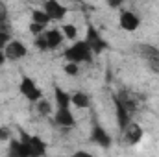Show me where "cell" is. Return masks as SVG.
<instances>
[{"mask_svg":"<svg viewBox=\"0 0 159 157\" xmlns=\"http://www.w3.org/2000/svg\"><path fill=\"white\" fill-rule=\"evenodd\" d=\"M93 50L87 44V41H76L72 46L65 50V59L74 63H91L93 61Z\"/></svg>","mask_w":159,"mask_h":157,"instance_id":"6da1fadb","label":"cell"},{"mask_svg":"<svg viewBox=\"0 0 159 157\" xmlns=\"http://www.w3.org/2000/svg\"><path fill=\"white\" fill-rule=\"evenodd\" d=\"M19 91H20V94H22L28 102H32V104H37L41 98H43V91L37 87V83L32 78H28V76H22V78H20Z\"/></svg>","mask_w":159,"mask_h":157,"instance_id":"7a4b0ae2","label":"cell"},{"mask_svg":"<svg viewBox=\"0 0 159 157\" xmlns=\"http://www.w3.org/2000/svg\"><path fill=\"white\" fill-rule=\"evenodd\" d=\"M85 41H87V44L91 46V50H93V54H94V56H98V54H102L104 50H107V48H109L107 41H104V37L100 35V32H98L93 24H89V26H87Z\"/></svg>","mask_w":159,"mask_h":157,"instance_id":"3957f363","label":"cell"},{"mask_svg":"<svg viewBox=\"0 0 159 157\" xmlns=\"http://www.w3.org/2000/svg\"><path fill=\"white\" fill-rule=\"evenodd\" d=\"M20 141H11L9 142V155L13 157H34V150L28 142V137L24 131H20Z\"/></svg>","mask_w":159,"mask_h":157,"instance_id":"277c9868","label":"cell"},{"mask_svg":"<svg viewBox=\"0 0 159 157\" xmlns=\"http://www.w3.org/2000/svg\"><path fill=\"white\" fill-rule=\"evenodd\" d=\"M113 102H115V111H117V124H119L120 129L124 131V129L131 124V111L126 107V104L120 100L119 94L113 96Z\"/></svg>","mask_w":159,"mask_h":157,"instance_id":"5b68a950","label":"cell"},{"mask_svg":"<svg viewBox=\"0 0 159 157\" xmlns=\"http://www.w3.org/2000/svg\"><path fill=\"white\" fill-rule=\"evenodd\" d=\"M4 52H6V57L11 59V61H15V59H22V57L28 56V48H26V44L20 43V41H9V43L6 44Z\"/></svg>","mask_w":159,"mask_h":157,"instance_id":"8992f818","label":"cell"},{"mask_svg":"<svg viewBox=\"0 0 159 157\" xmlns=\"http://www.w3.org/2000/svg\"><path fill=\"white\" fill-rule=\"evenodd\" d=\"M91 141L102 148H109L111 146V135L98 124V122H93V129H91Z\"/></svg>","mask_w":159,"mask_h":157,"instance_id":"52a82bcc","label":"cell"},{"mask_svg":"<svg viewBox=\"0 0 159 157\" xmlns=\"http://www.w3.org/2000/svg\"><path fill=\"white\" fill-rule=\"evenodd\" d=\"M43 9L46 11V15L50 17V20H63L67 15V7L63 4H59L57 0H46Z\"/></svg>","mask_w":159,"mask_h":157,"instance_id":"ba28073f","label":"cell"},{"mask_svg":"<svg viewBox=\"0 0 159 157\" xmlns=\"http://www.w3.org/2000/svg\"><path fill=\"white\" fill-rule=\"evenodd\" d=\"M139 52L148 61V65L152 67V70L159 72V48L152 46V44H141L139 46Z\"/></svg>","mask_w":159,"mask_h":157,"instance_id":"9c48e42d","label":"cell"},{"mask_svg":"<svg viewBox=\"0 0 159 157\" xmlns=\"http://www.w3.org/2000/svg\"><path fill=\"white\" fill-rule=\"evenodd\" d=\"M119 24H120V28L126 30V32H135L141 26V19L133 11H120Z\"/></svg>","mask_w":159,"mask_h":157,"instance_id":"30bf717a","label":"cell"},{"mask_svg":"<svg viewBox=\"0 0 159 157\" xmlns=\"http://www.w3.org/2000/svg\"><path fill=\"white\" fill-rule=\"evenodd\" d=\"M54 120H56V124H57L59 128H63V129H70V128L76 124L74 115H72V111H70L69 107H57V111H56V115H54Z\"/></svg>","mask_w":159,"mask_h":157,"instance_id":"8fae6325","label":"cell"},{"mask_svg":"<svg viewBox=\"0 0 159 157\" xmlns=\"http://www.w3.org/2000/svg\"><path fill=\"white\" fill-rule=\"evenodd\" d=\"M43 35H44V39L48 43V50H56L65 39L63 32H59V30H50V32H44Z\"/></svg>","mask_w":159,"mask_h":157,"instance_id":"7c38bea8","label":"cell"},{"mask_svg":"<svg viewBox=\"0 0 159 157\" xmlns=\"http://www.w3.org/2000/svg\"><path fill=\"white\" fill-rule=\"evenodd\" d=\"M124 133H126V139H128L129 144H137V142H141V139H143V128L137 126V124H129V126L124 129Z\"/></svg>","mask_w":159,"mask_h":157,"instance_id":"4fadbf2b","label":"cell"},{"mask_svg":"<svg viewBox=\"0 0 159 157\" xmlns=\"http://www.w3.org/2000/svg\"><path fill=\"white\" fill-rule=\"evenodd\" d=\"M54 98H56L57 107H69V105H70V98H72V94H69V92L63 91L59 85H56V87H54Z\"/></svg>","mask_w":159,"mask_h":157,"instance_id":"5bb4252c","label":"cell"},{"mask_svg":"<svg viewBox=\"0 0 159 157\" xmlns=\"http://www.w3.org/2000/svg\"><path fill=\"white\" fill-rule=\"evenodd\" d=\"M28 142L34 150V157H39V155H44L46 154V144L43 142V139L37 137V135H30L28 137Z\"/></svg>","mask_w":159,"mask_h":157,"instance_id":"9a60e30c","label":"cell"},{"mask_svg":"<svg viewBox=\"0 0 159 157\" xmlns=\"http://www.w3.org/2000/svg\"><path fill=\"white\" fill-rule=\"evenodd\" d=\"M70 104H74L80 109H87V107L91 105V98H89L85 92H74L72 98H70Z\"/></svg>","mask_w":159,"mask_h":157,"instance_id":"2e32d148","label":"cell"},{"mask_svg":"<svg viewBox=\"0 0 159 157\" xmlns=\"http://www.w3.org/2000/svg\"><path fill=\"white\" fill-rule=\"evenodd\" d=\"M32 20L46 26V24L50 22V17L46 15V11H44V9H34V11H32Z\"/></svg>","mask_w":159,"mask_h":157,"instance_id":"e0dca14e","label":"cell"},{"mask_svg":"<svg viewBox=\"0 0 159 157\" xmlns=\"http://www.w3.org/2000/svg\"><path fill=\"white\" fill-rule=\"evenodd\" d=\"M61 32H63L65 39H70V41H74L76 35H78V30H76L74 24H63V26H61Z\"/></svg>","mask_w":159,"mask_h":157,"instance_id":"ac0fdd59","label":"cell"},{"mask_svg":"<svg viewBox=\"0 0 159 157\" xmlns=\"http://www.w3.org/2000/svg\"><path fill=\"white\" fill-rule=\"evenodd\" d=\"M37 111H39L43 117H48L50 113H52V104L48 102V100H44V98H41L39 102H37Z\"/></svg>","mask_w":159,"mask_h":157,"instance_id":"d6986e66","label":"cell"},{"mask_svg":"<svg viewBox=\"0 0 159 157\" xmlns=\"http://www.w3.org/2000/svg\"><path fill=\"white\" fill-rule=\"evenodd\" d=\"M65 72L69 74V76H76L80 72V63H74V61H69V63H65Z\"/></svg>","mask_w":159,"mask_h":157,"instance_id":"ffe728a7","label":"cell"},{"mask_svg":"<svg viewBox=\"0 0 159 157\" xmlns=\"http://www.w3.org/2000/svg\"><path fill=\"white\" fill-rule=\"evenodd\" d=\"M11 41V34L7 32V30H4V28H0V50H4L6 48V44Z\"/></svg>","mask_w":159,"mask_h":157,"instance_id":"44dd1931","label":"cell"},{"mask_svg":"<svg viewBox=\"0 0 159 157\" xmlns=\"http://www.w3.org/2000/svg\"><path fill=\"white\" fill-rule=\"evenodd\" d=\"M35 48L41 50V52H46L48 50V43L44 39V35L41 34V35H35Z\"/></svg>","mask_w":159,"mask_h":157,"instance_id":"7402d4cb","label":"cell"},{"mask_svg":"<svg viewBox=\"0 0 159 157\" xmlns=\"http://www.w3.org/2000/svg\"><path fill=\"white\" fill-rule=\"evenodd\" d=\"M43 30H44V24H39V22H30V34L32 35H41L43 34Z\"/></svg>","mask_w":159,"mask_h":157,"instance_id":"603a6c76","label":"cell"},{"mask_svg":"<svg viewBox=\"0 0 159 157\" xmlns=\"http://www.w3.org/2000/svg\"><path fill=\"white\" fill-rule=\"evenodd\" d=\"M7 22V9L6 7H0V28Z\"/></svg>","mask_w":159,"mask_h":157,"instance_id":"cb8c5ba5","label":"cell"},{"mask_svg":"<svg viewBox=\"0 0 159 157\" xmlns=\"http://www.w3.org/2000/svg\"><path fill=\"white\" fill-rule=\"evenodd\" d=\"M7 139H9V129L0 126V142H4V141H7Z\"/></svg>","mask_w":159,"mask_h":157,"instance_id":"d4e9b609","label":"cell"},{"mask_svg":"<svg viewBox=\"0 0 159 157\" xmlns=\"http://www.w3.org/2000/svg\"><path fill=\"white\" fill-rule=\"evenodd\" d=\"M122 4H124V0H107V6L113 7V9H119Z\"/></svg>","mask_w":159,"mask_h":157,"instance_id":"484cf974","label":"cell"},{"mask_svg":"<svg viewBox=\"0 0 159 157\" xmlns=\"http://www.w3.org/2000/svg\"><path fill=\"white\" fill-rule=\"evenodd\" d=\"M6 59H7V57H6V52H4V50H0V67L6 63Z\"/></svg>","mask_w":159,"mask_h":157,"instance_id":"4316f807","label":"cell"},{"mask_svg":"<svg viewBox=\"0 0 159 157\" xmlns=\"http://www.w3.org/2000/svg\"><path fill=\"white\" fill-rule=\"evenodd\" d=\"M72 2H78V0H72Z\"/></svg>","mask_w":159,"mask_h":157,"instance_id":"83f0119b","label":"cell"}]
</instances>
